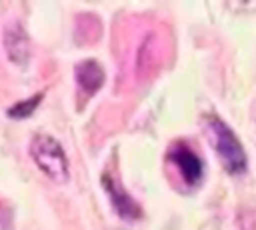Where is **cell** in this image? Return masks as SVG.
Returning <instances> with one entry per match:
<instances>
[{
	"label": "cell",
	"instance_id": "1",
	"mask_svg": "<svg viewBox=\"0 0 256 230\" xmlns=\"http://www.w3.org/2000/svg\"><path fill=\"white\" fill-rule=\"evenodd\" d=\"M208 132L212 136V146L220 156L222 166L230 174H242L246 170V152L236 138V134L220 120V118H208Z\"/></svg>",
	"mask_w": 256,
	"mask_h": 230
},
{
	"label": "cell",
	"instance_id": "2",
	"mask_svg": "<svg viewBox=\"0 0 256 230\" xmlns=\"http://www.w3.org/2000/svg\"><path fill=\"white\" fill-rule=\"evenodd\" d=\"M30 156L34 164L54 182L68 178V160L62 146L48 134H36L30 144Z\"/></svg>",
	"mask_w": 256,
	"mask_h": 230
},
{
	"label": "cell",
	"instance_id": "3",
	"mask_svg": "<svg viewBox=\"0 0 256 230\" xmlns=\"http://www.w3.org/2000/svg\"><path fill=\"white\" fill-rule=\"evenodd\" d=\"M168 156H170V160L178 166L180 174L184 176V180H186L188 184L194 186V184H198V182L202 180V176H204V164H202V160H200L186 144H182V142L174 144Z\"/></svg>",
	"mask_w": 256,
	"mask_h": 230
},
{
	"label": "cell",
	"instance_id": "4",
	"mask_svg": "<svg viewBox=\"0 0 256 230\" xmlns=\"http://www.w3.org/2000/svg\"><path fill=\"white\" fill-rule=\"evenodd\" d=\"M76 78L80 82V86L84 90H88V94H92L94 90L100 88L102 80H104V72L98 66V62L88 60V62H80L76 68Z\"/></svg>",
	"mask_w": 256,
	"mask_h": 230
}]
</instances>
